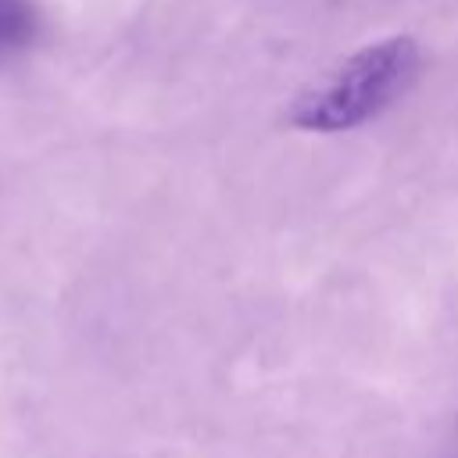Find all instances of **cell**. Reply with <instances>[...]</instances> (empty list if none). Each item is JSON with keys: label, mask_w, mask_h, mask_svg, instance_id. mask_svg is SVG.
<instances>
[{"label": "cell", "mask_w": 458, "mask_h": 458, "mask_svg": "<svg viewBox=\"0 0 458 458\" xmlns=\"http://www.w3.org/2000/svg\"><path fill=\"white\" fill-rule=\"evenodd\" d=\"M419 72V47L411 36H390L336 61L308 82L290 107V122L311 132H344L383 107H390Z\"/></svg>", "instance_id": "6da1fadb"}, {"label": "cell", "mask_w": 458, "mask_h": 458, "mask_svg": "<svg viewBox=\"0 0 458 458\" xmlns=\"http://www.w3.org/2000/svg\"><path fill=\"white\" fill-rule=\"evenodd\" d=\"M39 32L36 0H0V57L25 50Z\"/></svg>", "instance_id": "7a4b0ae2"}]
</instances>
